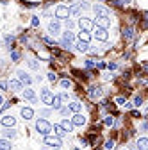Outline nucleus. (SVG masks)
I'll return each mask as SVG.
<instances>
[{
  "label": "nucleus",
  "instance_id": "f257e3e1",
  "mask_svg": "<svg viewBox=\"0 0 148 150\" xmlns=\"http://www.w3.org/2000/svg\"><path fill=\"white\" fill-rule=\"evenodd\" d=\"M36 131H38L39 134H41V136H48V134L52 132V125H50L46 120L39 118V120L36 121Z\"/></svg>",
  "mask_w": 148,
  "mask_h": 150
},
{
  "label": "nucleus",
  "instance_id": "f03ea898",
  "mask_svg": "<svg viewBox=\"0 0 148 150\" xmlns=\"http://www.w3.org/2000/svg\"><path fill=\"white\" fill-rule=\"evenodd\" d=\"M93 11H95L96 18H109V15H111V11L107 9L105 5H102V4H96V5H93Z\"/></svg>",
  "mask_w": 148,
  "mask_h": 150
},
{
  "label": "nucleus",
  "instance_id": "7ed1b4c3",
  "mask_svg": "<svg viewBox=\"0 0 148 150\" xmlns=\"http://www.w3.org/2000/svg\"><path fill=\"white\" fill-rule=\"evenodd\" d=\"M93 31H95V38L98 39V41H107V38H109V32H107V29H102V27H93Z\"/></svg>",
  "mask_w": 148,
  "mask_h": 150
},
{
  "label": "nucleus",
  "instance_id": "20e7f679",
  "mask_svg": "<svg viewBox=\"0 0 148 150\" xmlns=\"http://www.w3.org/2000/svg\"><path fill=\"white\" fill-rule=\"evenodd\" d=\"M79 27H80L82 31H86V32H91L93 27H95V23H93L89 18H80V20H79Z\"/></svg>",
  "mask_w": 148,
  "mask_h": 150
},
{
  "label": "nucleus",
  "instance_id": "39448f33",
  "mask_svg": "<svg viewBox=\"0 0 148 150\" xmlns=\"http://www.w3.org/2000/svg\"><path fill=\"white\" fill-rule=\"evenodd\" d=\"M70 16V13H68V7L66 5H57L56 7V18L57 20H66Z\"/></svg>",
  "mask_w": 148,
  "mask_h": 150
},
{
  "label": "nucleus",
  "instance_id": "423d86ee",
  "mask_svg": "<svg viewBox=\"0 0 148 150\" xmlns=\"http://www.w3.org/2000/svg\"><path fill=\"white\" fill-rule=\"evenodd\" d=\"M45 143L48 147H54V148H59L61 147V138H57V136H45Z\"/></svg>",
  "mask_w": 148,
  "mask_h": 150
},
{
  "label": "nucleus",
  "instance_id": "0eeeda50",
  "mask_svg": "<svg viewBox=\"0 0 148 150\" xmlns=\"http://www.w3.org/2000/svg\"><path fill=\"white\" fill-rule=\"evenodd\" d=\"M59 31H61V20H52V22L48 23V32L56 36Z\"/></svg>",
  "mask_w": 148,
  "mask_h": 150
},
{
  "label": "nucleus",
  "instance_id": "6e6552de",
  "mask_svg": "<svg viewBox=\"0 0 148 150\" xmlns=\"http://www.w3.org/2000/svg\"><path fill=\"white\" fill-rule=\"evenodd\" d=\"M0 123H2L5 129H7V127H15L16 118H15V116H11V114H7V116H2V118H0Z\"/></svg>",
  "mask_w": 148,
  "mask_h": 150
},
{
  "label": "nucleus",
  "instance_id": "1a4fd4ad",
  "mask_svg": "<svg viewBox=\"0 0 148 150\" xmlns=\"http://www.w3.org/2000/svg\"><path fill=\"white\" fill-rule=\"evenodd\" d=\"M71 123H73V127H82L86 123V118L80 113H75V114H73V118H71Z\"/></svg>",
  "mask_w": 148,
  "mask_h": 150
},
{
  "label": "nucleus",
  "instance_id": "9d476101",
  "mask_svg": "<svg viewBox=\"0 0 148 150\" xmlns=\"http://www.w3.org/2000/svg\"><path fill=\"white\" fill-rule=\"evenodd\" d=\"M52 98H54V95L50 90H41V100H43V104H52Z\"/></svg>",
  "mask_w": 148,
  "mask_h": 150
},
{
  "label": "nucleus",
  "instance_id": "9b49d317",
  "mask_svg": "<svg viewBox=\"0 0 148 150\" xmlns=\"http://www.w3.org/2000/svg\"><path fill=\"white\" fill-rule=\"evenodd\" d=\"M18 80H20L22 84H30V82H32V79H30L23 70H18Z\"/></svg>",
  "mask_w": 148,
  "mask_h": 150
},
{
  "label": "nucleus",
  "instance_id": "f8f14e48",
  "mask_svg": "<svg viewBox=\"0 0 148 150\" xmlns=\"http://www.w3.org/2000/svg\"><path fill=\"white\" fill-rule=\"evenodd\" d=\"M7 86H9L11 91H20V90H22V82H20L18 79H11L7 82Z\"/></svg>",
  "mask_w": 148,
  "mask_h": 150
},
{
  "label": "nucleus",
  "instance_id": "ddd939ff",
  "mask_svg": "<svg viewBox=\"0 0 148 150\" xmlns=\"http://www.w3.org/2000/svg\"><path fill=\"white\" fill-rule=\"evenodd\" d=\"M122 36H123L125 41H130V39L134 38V31L130 29V27H123V29H122Z\"/></svg>",
  "mask_w": 148,
  "mask_h": 150
},
{
  "label": "nucleus",
  "instance_id": "4468645a",
  "mask_svg": "<svg viewBox=\"0 0 148 150\" xmlns=\"http://www.w3.org/2000/svg\"><path fill=\"white\" fill-rule=\"evenodd\" d=\"M22 118L23 120H32L34 118V111H32L30 107H23L22 109Z\"/></svg>",
  "mask_w": 148,
  "mask_h": 150
},
{
  "label": "nucleus",
  "instance_id": "2eb2a0df",
  "mask_svg": "<svg viewBox=\"0 0 148 150\" xmlns=\"http://www.w3.org/2000/svg\"><path fill=\"white\" fill-rule=\"evenodd\" d=\"M96 25L102 27V29H109V27H111V18H98Z\"/></svg>",
  "mask_w": 148,
  "mask_h": 150
},
{
  "label": "nucleus",
  "instance_id": "dca6fc26",
  "mask_svg": "<svg viewBox=\"0 0 148 150\" xmlns=\"http://www.w3.org/2000/svg\"><path fill=\"white\" fill-rule=\"evenodd\" d=\"M50 107H52V109H61V107H63V100H61V97H59V95H56V97L52 98Z\"/></svg>",
  "mask_w": 148,
  "mask_h": 150
},
{
  "label": "nucleus",
  "instance_id": "f3484780",
  "mask_svg": "<svg viewBox=\"0 0 148 150\" xmlns=\"http://www.w3.org/2000/svg\"><path fill=\"white\" fill-rule=\"evenodd\" d=\"M79 41H84V43H89L91 41V34L89 32H86V31H82V32H79Z\"/></svg>",
  "mask_w": 148,
  "mask_h": 150
},
{
  "label": "nucleus",
  "instance_id": "a211bd4d",
  "mask_svg": "<svg viewBox=\"0 0 148 150\" xmlns=\"http://www.w3.org/2000/svg\"><path fill=\"white\" fill-rule=\"evenodd\" d=\"M2 134H4V138H5V139H13V138L16 136V131H15L13 127H7V129H5V131H4Z\"/></svg>",
  "mask_w": 148,
  "mask_h": 150
},
{
  "label": "nucleus",
  "instance_id": "6ab92c4d",
  "mask_svg": "<svg viewBox=\"0 0 148 150\" xmlns=\"http://www.w3.org/2000/svg\"><path fill=\"white\" fill-rule=\"evenodd\" d=\"M52 129H54V132H56L57 138H64V136H66V131H64V129H63L61 125H57V123H56Z\"/></svg>",
  "mask_w": 148,
  "mask_h": 150
},
{
  "label": "nucleus",
  "instance_id": "aec40b11",
  "mask_svg": "<svg viewBox=\"0 0 148 150\" xmlns=\"http://www.w3.org/2000/svg\"><path fill=\"white\" fill-rule=\"evenodd\" d=\"M137 150H148V138H139L137 139Z\"/></svg>",
  "mask_w": 148,
  "mask_h": 150
},
{
  "label": "nucleus",
  "instance_id": "412c9836",
  "mask_svg": "<svg viewBox=\"0 0 148 150\" xmlns=\"http://www.w3.org/2000/svg\"><path fill=\"white\" fill-rule=\"evenodd\" d=\"M68 109L71 113H80V109H82V104L80 102H71V104L68 106Z\"/></svg>",
  "mask_w": 148,
  "mask_h": 150
},
{
  "label": "nucleus",
  "instance_id": "4be33fe9",
  "mask_svg": "<svg viewBox=\"0 0 148 150\" xmlns=\"http://www.w3.org/2000/svg\"><path fill=\"white\" fill-rule=\"evenodd\" d=\"M59 125H61V127L64 129L66 132H71V131H73V123H71V121H68V120H63Z\"/></svg>",
  "mask_w": 148,
  "mask_h": 150
},
{
  "label": "nucleus",
  "instance_id": "5701e85b",
  "mask_svg": "<svg viewBox=\"0 0 148 150\" xmlns=\"http://www.w3.org/2000/svg\"><path fill=\"white\" fill-rule=\"evenodd\" d=\"M23 97H25L27 100H32V102H34V100H36V93L32 91V90H23Z\"/></svg>",
  "mask_w": 148,
  "mask_h": 150
},
{
  "label": "nucleus",
  "instance_id": "b1692460",
  "mask_svg": "<svg viewBox=\"0 0 148 150\" xmlns=\"http://www.w3.org/2000/svg\"><path fill=\"white\" fill-rule=\"evenodd\" d=\"M0 150H11V141L9 139H0Z\"/></svg>",
  "mask_w": 148,
  "mask_h": 150
},
{
  "label": "nucleus",
  "instance_id": "393cba45",
  "mask_svg": "<svg viewBox=\"0 0 148 150\" xmlns=\"http://www.w3.org/2000/svg\"><path fill=\"white\" fill-rule=\"evenodd\" d=\"M91 97L93 98H100V97H102V88H91Z\"/></svg>",
  "mask_w": 148,
  "mask_h": 150
},
{
  "label": "nucleus",
  "instance_id": "a878e982",
  "mask_svg": "<svg viewBox=\"0 0 148 150\" xmlns=\"http://www.w3.org/2000/svg\"><path fill=\"white\" fill-rule=\"evenodd\" d=\"M79 11H80V4H73L71 7H68V13H70V16H75Z\"/></svg>",
  "mask_w": 148,
  "mask_h": 150
},
{
  "label": "nucleus",
  "instance_id": "bb28decb",
  "mask_svg": "<svg viewBox=\"0 0 148 150\" xmlns=\"http://www.w3.org/2000/svg\"><path fill=\"white\" fill-rule=\"evenodd\" d=\"M73 38H75V34H73L71 31H66V32H64V36H63L64 41H70V43L73 41Z\"/></svg>",
  "mask_w": 148,
  "mask_h": 150
},
{
  "label": "nucleus",
  "instance_id": "cd10ccee",
  "mask_svg": "<svg viewBox=\"0 0 148 150\" xmlns=\"http://www.w3.org/2000/svg\"><path fill=\"white\" fill-rule=\"evenodd\" d=\"M87 46H89V43H84V41H79V43H77V48H79L80 52H86Z\"/></svg>",
  "mask_w": 148,
  "mask_h": 150
},
{
  "label": "nucleus",
  "instance_id": "c85d7f7f",
  "mask_svg": "<svg viewBox=\"0 0 148 150\" xmlns=\"http://www.w3.org/2000/svg\"><path fill=\"white\" fill-rule=\"evenodd\" d=\"M11 59L16 63V61L20 59V52H18V50H13V52H11Z\"/></svg>",
  "mask_w": 148,
  "mask_h": 150
},
{
  "label": "nucleus",
  "instance_id": "c756f323",
  "mask_svg": "<svg viewBox=\"0 0 148 150\" xmlns=\"http://www.w3.org/2000/svg\"><path fill=\"white\" fill-rule=\"evenodd\" d=\"M61 86H63V88H71V80H70V79H63V80H61Z\"/></svg>",
  "mask_w": 148,
  "mask_h": 150
},
{
  "label": "nucleus",
  "instance_id": "7c9ffc66",
  "mask_svg": "<svg viewBox=\"0 0 148 150\" xmlns=\"http://www.w3.org/2000/svg\"><path fill=\"white\" fill-rule=\"evenodd\" d=\"M0 90H2V91H7V90H9L7 80H0Z\"/></svg>",
  "mask_w": 148,
  "mask_h": 150
},
{
  "label": "nucleus",
  "instance_id": "2f4dec72",
  "mask_svg": "<svg viewBox=\"0 0 148 150\" xmlns=\"http://www.w3.org/2000/svg\"><path fill=\"white\" fill-rule=\"evenodd\" d=\"M116 104L125 106V104H127V98H125V97H116Z\"/></svg>",
  "mask_w": 148,
  "mask_h": 150
},
{
  "label": "nucleus",
  "instance_id": "473e14b6",
  "mask_svg": "<svg viewBox=\"0 0 148 150\" xmlns=\"http://www.w3.org/2000/svg\"><path fill=\"white\" fill-rule=\"evenodd\" d=\"M104 123H105L107 127H111V125L114 123V118H112V116H107V118H105V121H104Z\"/></svg>",
  "mask_w": 148,
  "mask_h": 150
},
{
  "label": "nucleus",
  "instance_id": "72a5a7b5",
  "mask_svg": "<svg viewBox=\"0 0 148 150\" xmlns=\"http://www.w3.org/2000/svg\"><path fill=\"white\" fill-rule=\"evenodd\" d=\"M30 25H32V27H38V25H39V18H38V16H32Z\"/></svg>",
  "mask_w": 148,
  "mask_h": 150
},
{
  "label": "nucleus",
  "instance_id": "f704fd0d",
  "mask_svg": "<svg viewBox=\"0 0 148 150\" xmlns=\"http://www.w3.org/2000/svg\"><path fill=\"white\" fill-rule=\"evenodd\" d=\"M48 80H52V82H56V80H57V73L50 72V73H48Z\"/></svg>",
  "mask_w": 148,
  "mask_h": 150
},
{
  "label": "nucleus",
  "instance_id": "c9c22d12",
  "mask_svg": "<svg viewBox=\"0 0 148 150\" xmlns=\"http://www.w3.org/2000/svg\"><path fill=\"white\" fill-rule=\"evenodd\" d=\"M141 104H143V98H141V97H136V98H134V106H136V107H139Z\"/></svg>",
  "mask_w": 148,
  "mask_h": 150
},
{
  "label": "nucleus",
  "instance_id": "e433bc0d",
  "mask_svg": "<svg viewBox=\"0 0 148 150\" xmlns=\"http://www.w3.org/2000/svg\"><path fill=\"white\" fill-rule=\"evenodd\" d=\"M29 66L32 68V70H38V63H36L34 59H30V61H29Z\"/></svg>",
  "mask_w": 148,
  "mask_h": 150
},
{
  "label": "nucleus",
  "instance_id": "4c0bfd02",
  "mask_svg": "<svg viewBox=\"0 0 148 150\" xmlns=\"http://www.w3.org/2000/svg\"><path fill=\"white\" fill-rule=\"evenodd\" d=\"M13 41H15V38H13L11 34H9V36H5V43H7V45H13Z\"/></svg>",
  "mask_w": 148,
  "mask_h": 150
},
{
  "label": "nucleus",
  "instance_id": "58836bf2",
  "mask_svg": "<svg viewBox=\"0 0 148 150\" xmlns=\"http://www.w3.org/2000/svg\"><path fill=\"white\" fill-rule=\"evenodd\" d=\"M59 111H61V114H64V116H66V114H70V113H71L68 107H61V109H59Z\"/></svg>",
  "mask_w": 148,
  "mask_h": 150
},
{
  "label": "nucleus",
  "instance_id": "ea45409f",
  "mask_svg": "<svg viewBox=\"0 0 148 150\" xmlns=\"http://www.w3.org/2000/svg\"><path fill=\"white\" fill-rule=\"evenodd\" d=\"M105 148H107V150L114 148V141H112V139H111V141H107V143H105Z\"/></svg>",
  "mask_w": 148,
  "mask_h": 150
},
{
  "label": "nucleus",
  "instance_id": "a19ab883",
  "mask_svg": "<svg viewBox=\"0 0 148 150\" xmlns=\"http://www.w3.org/2000/svg\"><path fill=\"white\" fill-rule=\"evenodd\" d=\"M66 29H73V22H71V20H68V18H66Z\"/></svg>",
  "mask_w": 148,
  "mask_h": 150
},
{
  "label": "nucleus",
  "instance_id": "79ce46f5",
  "mask_svg": "<svg viewBox=\"0 0 148 150\" xmlns=\"http://www.w3.org/2000/svg\"><path fill=\"white\" fill-rule=\"evenodd\" d=\"M43 41H45L46 45H54V39H52V38H46V36H45V38H43Z\"/></svg>",
  "mask_w": 148,
  "mask_h": 150
},
{
  "label": "nucleus",
  "instance_id": "37998d69",
  "mask_svg": "<svg viewBox=\"0 0 148 150\" xmlns=\"http://www.w3.org/2000/svg\"><path fill=\"white\" fill-rule=\"evenodd\" d=\"M61 45L64 46V48H71V43H70V41H64V39L61 41Z\"/></svg>",
  "mask_w": 148,
  "mask_h": 150
},
{
  "label": "nucleus",
  "instance_id": "c03bdc74",
  "mask_svg": "<svg viewBox=\"0 0 148 150\" xmlns=\"http://www.w3.org/2000/svg\"><path fill=\"white\" fill-rule=\"evenodd\" d=\"M130 114H132L134 118H141V113L139 111H130Z\"/></svg>",
  "mask_w": 148,
  "mask_h": 150
},
{
  "label": "nucleus",
  "instance_id": "a18cd8bd",
  "mask_svg": "<svg viewBox=\"0 0 148 150\" xmlns=\"http://www.w3.org/2000/svg\"><path fill=\"white\" fill-rule=\"evenodd\" d=\"M86 66H87V68H93V66H95V63H93L91 59H87V61H86Z\"/></svg>",
  "mask_w": 148,
  "mask_h": 150
},
{
  "label": "nucleus",
  "instance_id": "49530a36",
  "mask_svg": "<svg viewBox=\"0 0 148 150\" xmlns=\"http://www.w3.org/2000/svg\"><path fill=\"white\" fill-rule=\"evenodd\" d=\"M107 68H109V70H116V63H109Z\"/></svg>",
  "mask_w": 148,
  "mask_h": 150
},
{
  "label": "nucleus",
  "instance_id": "de8ad7c7",
  "mask_svg": "<svg viewBox=\"0 0 148 150\" xmlns=\"http://www.w3.org/2000/svg\"><path fill=\"white\" fill-rule=\"evenodd\" d=\"M141 29H148V18L145 20V22H143V23H141Z\"/></svg>",
  "mask_w": 148,
  "mask_h": 150
},
{
  "label": "nucleus",
  "instance_id": "09e8293b",
  "mask_svg": "<svg viewBox=\"0 0 148 150\" xmlns=\"http://www.w3.org/2000/svg\"><path fill=\"white\" fill-rule=\"evenodd\" d=\"M39 114H41V116H48V114H50V111H48V109H45V111H41Z\"/></svg>",
  "mask_w": 148,
  "mask_h": 150
},
{
  "label": "nucleus",
  "instance_id": "8fccbe9b",
  "mask_svg": "<svg viewBox=\"0 0 148 150\" xmlns=\"http://www.w3.org/2000/svg\"><path fill=\"white\" fill-rule=\"evenodd\" d=\"M59 97H61V100H63V102H66V100H68V95H66V93H63V95H59Z\"/></svg>",
  "mask_w": 148,
  "mask_h": 150
},
{
  "label": "nucleus",
  "instance_id": "3c124183",
  "mask_svg": "<svg viewBox=\"0 0 148 150\" xmlns=\"http://www.w3.org/2000/svg\"><path fill=\"white\" fill-rule=\"evenodd\" d=\"M2 102H4V98H2V97H0V104H2Z\"/></svg>",
  "mask_w": 148,
  "mask_h": 150
},
{
  "label": "nucleus",
  "instance_id": "603ef678",
  "mask_svg": "<svg viewBox=\"0 0 148 150\" xmlns=\"http://www.w3.org/2000/svg\"><path fill=\"white\" fill-rule=\"evenodd\" d=\"M52 150H61V148H52Z\"/></svg>",
  "mask_w": 148,
  "mask_h": 150
},
{
  "label": "nucleus",
  "instance_id": "864d4df0",
  "mask_svg": "<svg viewBox=\"0 0 148 150\" xmlns=\"http://www.w3.org/2000/svg\"><path fill=\"white\" fill-rule=\"evenodd\" d=\"M75 150H80V148H75Z\"/></svg>",
  "mask_w": 148,
  "mask_h": 150
},
{
  "label": "nucleus",
  "instance_id": "5fc2aeb1",
  "mask_svg": "<svg viewBox=\"0 0 148 150\" xmlns=\"http://www.w3.org/2000/svg\"><path fill=\"white\" fill-rule=\"evenodd\" d=\"M123 150H127V148H123Z\"/></svg>",
  "mask_w": 148,
  "mask_h": 150
}]
</instances>
